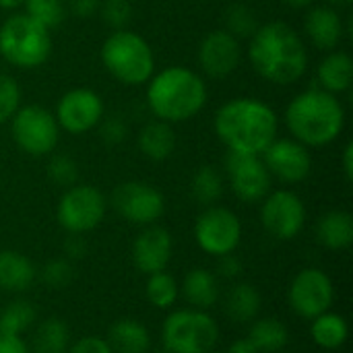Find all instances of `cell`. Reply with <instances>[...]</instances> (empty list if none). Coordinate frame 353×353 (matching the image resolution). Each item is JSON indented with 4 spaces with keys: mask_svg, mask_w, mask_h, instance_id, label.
<instances>
[{
    "mask_svg": "<svg viewBox=\"0 0 353 353\" xmlns=\"http://www.w3.org/2000/svg\"><path fill=\"white\" fill-rule=\"evenodd\" d=\"M217 271L219 275L228 277V279H234L242 273V263L232 256V254H225V256H219V265H217Z\"/></svg>",
    "mask_w": 353,
    "mask_h": 353,
    "instance_id": "cell-44",
    "label": "cell"
},
{
    "mask_svg": "<svg viewBox=\"0 0 353 353\" xmlns=\"http://www.w3.org/2000/svg\"><path fill=\"white\" fill-rule=\"evenodd\" d=\"M147 105L155 120L178 124L194 118L207 103L203 77L186 66H170L147 81Z\"/></svg>",
    "mask_w": 353,
    "mask_h": 353,
    "instance_id": "cell-3",
    "label": "cell"
},
{
    "mask_svg": "<svg viewBox=\"0 0 353 353\" xmlns=\"http://www.w3.org/2000/svg\"><path fill=\"white\" fill-rule=\"evenodd\" d=\"M228 180L234 194L244 203H259L271 192V180L265 161L261 155L246 153H228L225 159Z\"/></svg>",
    "mask_w": 353,
    "mask_h": 353,
    "instance_id": "cell-14",
    "label": "cell"
},
{
    "mask_svg": "<svg viewBox=\"0 0 353 353\" xmlns=\"http://www.w3.org/2000/svg\"><path fill=\"white\" fill-rule=\"evenodd\" d=\"M333 283L329 275L321 269L300 271L290 285V304L294 312L302 319H316L333 306Z\"/></svg>",
    "mask_w": 353,
    "mask_h": 353,
    "instance_id": "cell-15",
    "label": "cell"
},
{
    "mask_svg": "<svg viewBox=\"0 0 353 353\" xmlns=\"http://www.w3.org/2000/svg\"><path fill=\"white\" fill-rule=\"evenodd\" d=\"M74 277V269L68 259H54L43 265L41 269V281L52 288V290H62L66 288Z\"/></svg>",
    "mask_w": 353,
    "mask_h": 353,
    "instance_id": "cell-38",
    "label": "cell"
},
{
    "mask_svg": "<svg viewBox=\"0 0 353 353\" xmlns=\"http://www.w3.org/2000/svg\"><path fill=\"white\" fill-rule=\"evenodd\" d=\"M99 2L101 0H66V8L79 19H87L99 10Z\"/></svg>",
    "mask_w": 353,
    "mask_h": 353,
    "instance_id": "cell-41",
    "label": "cell"
},
{
    "mask_svg": "<svg viewBox=\"0 0 353 353\" xmlns=\"http://www.w3.org/2000/svg\"><path fill=\"white\" fill-rule=\"evenodd\" d=\"M25 0H0V8H6V10H14L19 6H23Z\"/></svg>",
    "mask_w": 353,
    "mask_h": 353,
    "instance_id": "cell-47",
    "label": "cell"
},
{
    "mask_svg": "<svg viewBox=\"0 0 353 353\" xmlns=\"http://www.w3.org/2000/svg\"><path fill=\"white\" fill-rule=\"evenodd\" d=\"M0 353H31L29 345L21 339V335L0 333Z\"/></svg>",
    "mask_w": 353,
    "mask_h": 353,
    "instance_id": "cell-43",
    "label": "cell"
},
{
    "mask_svg": "<svg viewBox=\"0 0 353 353\" xmlns=\"http://www.w3.org/2000/svg\"><path fill=\"white\" fill-rule=\"evenodd\" d=\"M225 353H259V352H256V347L248 341V337H244V339H236V341L228 347V352Z\"/></svg>",
    "mask_w": 353,
    "mask_h": 353,
    "instance_id": "cell-46",
    "label": "cell"
},
{
    "mask_svg": "<svg viewBox=\"0 0 353 353\" xmlns=\"http://www.w3.org/2000/svg\"><path fill=\"white\" fill-rule=\"evenodd\" d=\"M261 310V294L250 283H236L225 298V312L234 323H250Z\"/></svg>",
    "mask_w": 353,
    "mask_h": 353,
    "instance_id": "cell-27",
    "label": "cell"
},
{
    "mask_svg": "<svg viewBox=\"0 0 353 353\" xmlns=\"http://www.w3.org/2000/svg\"><path fill=\"white\" fill-rule=\"evenodd\" d=\"M248 341L256 347L259 353H275L281 352L288 341H290V333L285 329V325L277 319H263L256 321L250 331H248Z\"/></svg>",
    "mask_w": 353,
    "mask_h": 353,
    "instance_id": "cell-29",
    "label": "cell"
},
{
    "mask_svg": "<svg viewBox=\"0 0 353 353\" xmlns=\"http://www.w3.org/2000/svg\"><path fill=\"white\" fill-rule=\"evenodd\" d=\"M10 132L17 147L31 155H50L60 141V126L56 116L41 105H23L10 118Z\"/></svg>",
    "mask_w": 353,
    "mask_h": 353,
    "instance_id": "cell-8",
    "label": "cell"
},
{
    "mask_svg": "<svg viewBox=\"0 0 353 353\" xmlns=\"http://www.w3.org/2000/svg\"><path fill=\"white\" fill-rule=\"evenodd\" d=\"M27 14L41 23L43 27L52 29L58 27L66 19V0H25Z\"/></svg>",
    "mask_w": 353,
    "mask_h": 353,
    "instance_id": "cell-33",
    "label": "cell"
},
{
    "mask_svg": "<svg viewBox=\"0 0 353 353\" xmlns=\"http://www.w3.org/2000/svg\"><path fill=\"white\" fill-rule=\"evenodd\" d=\"M112 205L122 219L137 225H151L165 211L163 194L145 182H124L116 186Z\"/></svg>",
    "mask_w": 353,
    "mask_h": 353,
    "instance_id": "cell-11",
    "label": "cell"
},
{
    "mask_svg": "<svg viewBox=\"0 0 353 353\" xmlns=\"http://www.w3.org/2000/svg\"><path fill=\"white\" fill-rule=\"evenodd\" d=\"M172 252H174V242L170 232L159 225H149L134 238L132 263L141 273L153 275L165 271V267L172 261Z\"/></svg>",
    "mask_w": 353,
    "mask_h": 353,
    "instance_id": "cell-18",
    "label": "cell"
},
{
    "mask_svg": "<svg viewBox=\"0 0 353 353\" xmlns=\"http://www.w3.org/2000/svg\"><path fill=\"white\" fill-rule=\"evenodd\" d=\"M64 252L68 261H79L87 254V242L83 240L81 234H70L64 244Z\"/></svg>",
    "mask_w": 353,
    "mask_h": 353,
    "instance_id": "cell-42",
    "label": "cell"
},
{
    "mask_svg": "<svg viewBox=\"0 0 353 353\" xmlns=\"http://www.w3.org/2000/svg\"><path fill=\"white\" fill-rule=\"evenodd\" d=\"M209 353H225V352H217V350H211V352Z\"/></svg>",
    "mask_w": 353,
    "mask_h": 353,
    "instance_id": "cell-50",
    "label": "cell"
},
{
    "mask_svg": "<svg viewBox=\"0 0 353 353\" xmlns=\"http://www.w3.org/2000/svg\"><path fill=\"white\" fill-rule=\"evenodd\" d=\"M139 149L151 161H165L176 149V132L172 124L153 120L139 130Z\"/></svg>",
    "mask_w": 353,
    "mask_h": 353,
    "instance_id": "cell-21",
    "label": "cell"
},
{
    "mask_svg": "<svg viewBox=\"0 0 353 353\" xmlns=\"http://www.w3.org/2000/svg\"><path fill=\"white\" fill-rule=\"evenodd\" d=\"M180 292L194 310H209L219 300V281L207 269H192L184 277Z\"/></svg>",
    "mask_w": 353,
    "mask_h": 353,
    "instance_id": "cell-22",
    "label": "cell"
},
{
    "mask_svg": "<svg viewBox=\"0 0 353 353\" xmlns=\"http://www.w3.org/2000/svg\"><path fill=\"white\" fill-rule=\"evenodd\" d=\"M54 116L60 130L79 137L99 126L103 120V101L93 89H70L58 99Z\"/></svg>",
    "mask_w": 353,
    "mask_h": 353,
    "instance_id": "cell-13",
    "label": "cell"
},
{
    "mask_svg": "<svg viewBox=\"0 0 353 353\" xmlns=\"http://www.w3.org/2000/svg\"><path fill=\"white\" fill-rule=\"evenodd\" d=\"M285 4H290V6H294V8H304V6H310L314 0H283Z\"/></svg>",
    "mask_w": 353,
    "mask_h": 353,
    "instance_id": "cell-48",
    "label": "cell"
},
{
    "mask_svg": "<svg viewBox=\"0 0 353 353\" xmlns=\"http://www.w3.org/2000/svg\"><path fill=\"white\" fill-rule=\"evenodd\" d=\"M105 70L122 85L137 87L155 74V54L151 46L130 29H116L101 46Z\"/></svg>",
    "mask_w": 353,
    "mask_h": 353,
    "instance_id": "cell-5",
    "label": "cell"
},
{
    "mask_svg": "<svg viewBox=\"0 0 353 353\" xmlns=\"http://www.w3.org/2000/svg\"><path fill=\"white\" fill-rule=\"evenodd\" d=\"M52 54L50 29L27 12H14L0 25V56L23 70L41 66Z\"/></svg>",
    "mask_w": 353,
    "mask_h": 353,
    "instance_id": "cell-6",
    "label": "cell"
},
{
    "mask_svg": "<svg viewBox=\"0 0 353 353\" xmlns=\"http://www.w3.org/2000/svg\"><path fill=\"white\" fill-rule=\"evenodd\" d=\"M194 240L199 248L211 256L234 254L242 240V221L228 207L205 209L194 223Z\"/></svg>",
    "mask_w": 353,
    "mask_h": 353,
    "instance_id": "cell-10",
    "label": "cell"
},
{
    "mask_svg": "<svg viewBox=\"0 0 353 353\" xmlns=\"http://www.w3.org/2000/svg\"><path fill=\"white\" fill-rule=\"evenodd\" d=\"M128 134V126L120 120V118H110L103 122L101 126V139L110 145H118L126 139Z\"/></svg>",
    "mask_w": 353,
    "mask_h": 353,
    "instance_id": "cell-39",
    "label": "cell"
},
{
    "mask_svg": "<svg viewBox=\"0 0 353 353\" xmlns=\"http://www.w3.org/2000/svg\"><path fill=\"white\" fill-rule=\"evenodd\" d=\"M35 281V267L33 263L17 252V250H2L0 252V290L23 294Z\"/></svg>",
    "mask_w": 353,
    "mask_h": 353,
    "instance_id": "cell-20",
    "label": "cell"
},
{
    "mask_svg": "<svg viewBox=\"0 0 353 353\" xmlns=\"http://www.w3.org/2000/svg\"><path fill=\"white\" fill-rule=\"evenodd\" d=\"M269 174L285 184H300L310 176L312 157L296 139H275L261 155Z\"/></svg>",
    "mask_w": 353,
    "mask_h": 353,
    "instance_id": "cell-16",
    "label": "cell"
},
{
    "mask_svg": "<svg viewBox=\"0 0 353 353\" xmlns=\"http://www.w3.org/2000/svg\"><path fill=\"white\" fill-rule=\"evenodd\" d=\"M213 128L232 153L263 155L277 139L279 120L269 103L256 97H236L217 110Z\"/></svg>",
    "mask_w": 353,
    "mask_h": 353,
    "instance_id": "cell-2",
    "label": "cell"
},
{
    "mask_svg": "<svg viewBox=\"0 0 353 353\" xmlns=\"http://www.w3.org/2000/svg\"><path fill=\"white\" fill-rule=\"evenodd\" d=\"M68 353H112V350L103 337L91 335V337H83L77 343H72L68 347Z\"/></svg>",
    "mask_w": 353,
    "mask_h": 353,
    "instance_id": "cell-40",
    "label": "cell"
},
{
    "mask_svg": "<svg viewBox=\"0 0 353 353\" xmlns=\"http://www.w3.org/2000/svg\"><path fill=\"white\" fill-rule=\"evenodd\" d=\"M58 223L68 234H87L105 217V196L89 184H74L58 201Z\"/></svg>",
    "mask_w": 353,
    "mask_h": 353,
    "instance_id": "cell-9",
    "label": "cell"
},
{
    "mask_svg": "<svg viewBox=\"0 0 353 353\" xmlns=\"http://www.w3.org/2000/svg\"><path fill=\"white\" fill-rule=\"evenodd\" d=\"M48 178L64 188L74 186L77 178H79V168L77 161L68 155H54L48 163Z\"/></svg>",
    "mask_w": 353,
    "mask_h": 353,
    "instance_id": "cell-36",
    "label": "cell"
},
{
    "mask_svg": "<svg viewBox=\"0 0 353 353\" xmlns=\"http://www.w3.org/2000/svg\"><path fill=\"white\" fill-rule=\"evenodd\" d=\"M225 21H228V29L234 37H250L256 31V17L254 12L244 6V4H232L225 12Z\"/></svg>",
    "mask_w": 353,
    "mask_h": 353,
    "instance_id": "cell-34",
    "label": "cell"
},
{
    "mask_svg": "<svg viewBox=\"0 0 353 353\" xmlns=\"http://www.w3.org/2000/svg\"><path fill=\"white\" fill-rule=\"evenodd\" d=\"M310 337L323 350H339L345 345V341L350 337L347 321L341 314L327 310V312L319 314L316 319H312Z\"/></svg>",
    "mask_w": 353,
    "mask_h": 353,
    "instance_id": "cell-26",
    "label": "cell"
},
{
    "mask_svg": "<svg viewBox=\"0 0 353 353\" xmlns=\"http://www.w3.org/2000/svg\"><path fill=\"white\" fill-rule=\"evenodd\" d=\"M21 108V87L19 83L0 72V124L8 122Z\"/></svg>",
    "mask_w": 353,
    "mask_h": 353,
    "instance_id": "cell-35",
    "label": "cell"
},
{
    "mask_svg": "<svg viewBox=\"0 0 353 353\" xmlns=\"http://www.w3.org/2000/svg\"><path fill=\"white\" fill-rule=\"evenodd\" d=\"M263 228L277 240L296 238L306 221V207L292 190H275L263 199L261 209Z\"/></svg>",
    "mask_w": 353,
    "mask_h": 353,
    "instance_id": "cell-12",
    "label": "cell"
},
{
    "mask_svg": "<svg viewBox=\"0 0 353 353\" xmlns=\"http://www.w3.org/2000/svg\"><path fill=\"white\" fill-rule=\"evenodd\" d=\"M285 124L292 139L304 147L331 145L345 126V110L337 95L325 89L298 93L285 110Z\"/></svg>",
    "mask_w": 353,
    "mask_h": 353,
    "instance_id": "cell-4",
    "label": "cell"
},
{
    "mask_svg": "<svg viewBox=\"0 0 353 353\" xmlns=\"http://www.w3.org/2000/svg\"><path fill=\"white\" fill-rule=\"evenodd\" d=\"M316 238L329 250H345L353 242V217L347 211H329L316 225Z\"/></svg>",
    "mask_w": 353,
    "mask_h": 353,
    "instance_id": "cell-25",
    "label": "cell"
},
{
    "mask_svg": "<svg viewBox=\"0 0 353 353\" xmlns=\"http://www.w3.org/2000/svg\"><path fill=\"white\" fill-rule=\"evenodd\" d=\"M196 58L205 74L213 79H223L240 66L242 60L240 39L225 29H215L203 37Z\"/></svg>",
    "mask_w": 353,
    "mask_h": 353,
    "instance_id": "cell-17",
    "label": "cell"
},
{
    "mask_svg": "<svg viewBox=\"0 0 353 353\" xmlns=\"http://www.w3.org/2000/svg\"><path fill=\"white\" fill-rule=\"evenodd\" d=\"M306 33L314 48L333 52L343 39L345 25L333 6H316L306 17Z\"/></svg>",
    "mask_w": 353,
    "mask_h": 353,
    "instance_id": "cell-19",
    "label": "cell"
},
{
    "mask_svg": "<svg viewBox=\"0 0 353 353\" xmlns=\"http://www.w3.org/2000/svg\"><path fill=\"white\" fill-rule=\"evenodd\" d=\"M331 6H350L353 0H327Z\"/></svg>",
    "mask_w": 353,
    "mask_h": 353,
    "instance_id": "cell-49",
    "label": "cell"
},
{
    "mask_svg": "<svg viewBox=\"0 0 353 353\" xmlns=\"http://www.w3.org/2000/svg\"><path fill=\"white\" fill-rule=\"evenodd\" d=\"M252 68L273 85H292L308 68V50L302 35L288 23L273 21L256 27L248 43Z\"/></svg>",
    "mask_w": 353,
    "mask_h": 353,
    "instance_id": "cell-1",
    "label": "cell"
},
{
    "mask_svg": "<svg viewBox=\"0 0 353 353\" xmlns=\"http://www.w3.org/2000/svg\"><path fill=\"white\" fill-rule=\"evenodd\" d=\"M168 353H209L219 341V327L207 310H176L161 329Z\"/></svg>",
    "mask_w": 353,
    "mask_h": 353,
    "instance_id": "cell-7",
    "label": "cell"
},
{
    "mask_svg": "<svg viewBox=\"0 0 353 353\" xmlns=\"http://www.w3.org/2000/svg\"><path fill=\"white\" fill-rule=\"evenodd\" d=\"M341 168L345 174V180L352 182L353 180V143L350 141L343 149V157H341Z\"/></svg>",
    "mask_w": 353,
    "mask_h": 353,
    "instance_id": "cell-45",
    "label": "cell"
},
{
    "mask_svg": "<svg viewBox=\"0 0 353 353\" xmlns=\"http://www.w3.org/2000/svg\"><path fill=\"white\" fill-rule=\"evenodd\" d=\"M319 81L325 91L337 95L352 87L353 60L347 52H329L319 64Z\"/></svg>",
    "mask_w": 353,
    "mask_h": 353,
    "instance_id": "cell-24",
    "label": "cell"
},
{
    "mask_svg": "<svg viewBox=\"0 0 353 353\" xmlns=\"http://www.w3.org/2000/svg\"><path fill=\"white\" fill-rule=\"evenodd\" d=\"M35 308L27 300H14L4 310H0V333L23 335L35 323Z\"/></svg>",
    "mask_w": 353,
    "mask_h": 353,
    "instance_id": "cell-32",
    "label": "cell"
},
{
    "mask_svg": "<svg viewBox=\"0 0 353 353\" xmlns=\"http://www.w3.org/2000/svg\"><path fill=\"white\" fill-rule=\"evenodd\" d=\"M70 347V333L64 321L60 319H46L31 343V353H68Z\"/></svg>",
    "mask_w": 353,
    "mask_h": 353,
    "instance_id": "cell-28",
    "label": "cell"
},
{
    "mask_svg": "<svg viewBox=\"0 0 353 353\" xmlns=\"http://www.w3.org/2000/svg\"><path fill=\"white\" fill-rule=\"evenodd\" d=\"M97 12L103 19V23L110 25L112 29H126L132 17V6L130 0H101Z\"/></svg>",
    "mask_w": 353,
    "mask_h": 353,
    "instance_id": "cell-37",
    "label": "cell"
},
{
    "mask_svg": "<svg viewBox=\"0 0 353 353\" xmlns=\"http://www.w3.org/2000/svg\"><path fill=\"white\" fill-rule=\"evenodd\" d=\"M105 341L112 353H147L151 347V335L147 327L134 319H122L114 323Z\"/></svg>",
    "mask_w": 353,
    "mask_h": 353,
    "instance_id": "cell-23",
    "label": "cell"
},
{
    "mask_svg": "<svg viewBox=\"0 0 353 353\" xmlns=\"http://www.w3.org/2000/svg\"><path fill=\"white\" fill-rule=\"evenodd\" d=\"M223 194V180L213 165H201L192 178V196L205 207H213Z\"/></svg>",
    "mask_w": 353,
    "mask_h": 353,
    "instance_id": "cell-30",
    "label": "cell"
},
{
    "mask_svg": "<svg viewBox=\"0 0 353 353\" xmlns=\"http://www.w3.org/2000/svg\"><path fill=\"white\" fill-rule=\"evenodd\" d=\"M147 277H149L147 285H145L147 300L159 310L172 308L176 304L178 296H180L178 281L168 271H159V273H153V275H147Z\"/></svg>",
    "mask_w": 353,
    "mask_h": 353,
    "instance_id": "cell-31",
    "label": "cell"
}]
</instances>
